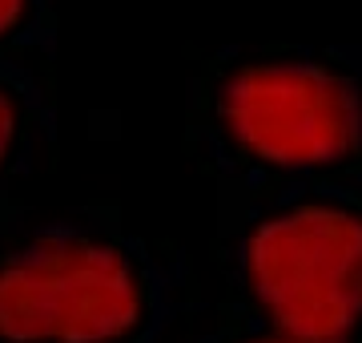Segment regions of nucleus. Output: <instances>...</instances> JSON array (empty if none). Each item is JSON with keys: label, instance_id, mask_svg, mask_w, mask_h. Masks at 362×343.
I'll return each instance as SVG.
<instances>
[{"label": "nucleus", "instance_id": "f257e3e1", "mask_svg": "<svg viewBox=\"0 0 362 343\" xmlns=\"http://www.w3.org/2000/svg\"><path fill=\"white\" fill-rule=\"evenodd\" d=\"M250 275L286 339L338 343L362 315V223L338 210H302L262 226Z\"/></svg>", "mask_w": 362, "mask_h": 343}, {"label": "nucleus", "instance_id": "f03ea898", "mask_svg": "<svg viewBox=\"0 0 362 343\" xmlns=\"http://www.w3.org/2000/svg\"><path fill=\"white\" fill-rule=\"evenodd\" d=\"M137 315V291L121 259L97 247L52 242L0 275V335L101 343Z\"/></svg>", "mask_w": 362, "mask_h": 343}, {"label": "nucleus", "instance_id": "7ed1b4c3", "mask_svg": "<svg viewBox=\"0 0 362 343\" xmlns=\"http://www.w3.org/2000/svg\"><path fill=\"white\" fill-rule=\"evenodd\" d=\"M226 118L274 162H330L358 137V101L318 69H254L230 85Z\"/></svg>", "mask_w": 362, "mask_h": 343}, {"label": "nucleus", "instance_id": "20e7f679", "mask_svg": "<svg viewBox=\"0 0 362 343\" xmlns=\"http://www.w3.org/2000/svg\"><path fill=\"white\" fill-rule=\"evenodd\" d=\"M8 125H13V113H8L4 101H0V154H4V145H8Z\"/></svg>", "mask_w": 362, "mask_h": 343}, {"label": "nucleus", "instance_id": "39448f33", "mask_svg": "<svg viewBox=\"0 0 362 343\" xmlns=\"http://www.w3.org/2000/svg\"><path fill=\"white\" fill-rule=\"evenodd\" d=\"M16 9H21V0H0V28H8V25H13Z\"/></svg>", "mask_w": 362, "mask_h": 343}, {"label": "nucleus", "instance_id": "423d86ee", "mask_svg": "<svg viewBox=\"0 0 362 343\" xmlns=\"http://www.w3.org/2000/svg\"><path fill=\"white\" fill-rule=\"evenodd\" d=\"M286 343H294V339H286Z\"/></svg>", "mask_w": 362, "mask_h": 343}]
</instances>
